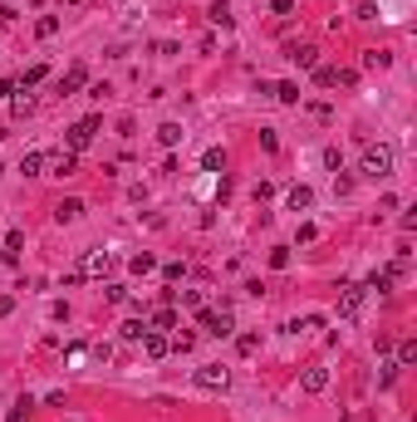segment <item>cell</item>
<instances>
[{
	"label": "cell",
	"instance_id": "6da1fadb",
	"mask_svg": "<svg viewBox=\"0 0 417 422\" xmlns=\"http://www.w3.org/2000/svg\"><path fill=\"white\" fill-rule=\"evenodd\" d=\"M393 167H398V152H393L388 143H369V147H363V157H358V172L369 177V182H388Z\"/></svg>",
	"mask_w": 417,
	"mask_h": 422
},
{
	"label": "cell",
	"instance_id": "7a4b0ae2",
	"mask_svg": "<svg viewBox=\"0 0 417 422\" xmlns=\"http://www.w3.org/2000/svg\"><path fill=\"white\" fill-rule=\"evenodd\" d=\"M196 324H201V334H212V339H231L236 334V320H231V309L221 304V309H196Z\"/></svg>",
	"mask_w": 417,
	"mask_h": 422
},
{
	"label": "cell",
	"instance_id": "3957f363",
	"mask_svg": "<svg viewBox=\"0 0 417 422\" xmlns=\"http://www.w3.org/2000/svg\"><path fill=\"white\" fill-rule=\"evenodd\" d=\"M98 128H103V118H98V113H89V118L69 123V128H64V147H69V152H84V147L93 143V133H98Z\"/></svg>",
	"mask_w": 417,
	"mask_h": 422
},
{
	"label": "cell",
	"instance_id": "277c9868",
	"mask_svg": "<svg viewBox=\"0 0 417 422\" xmlns=\"http://www.w3.org/2000/svg\"><path fill=\"white\" fill-rule=\"evenodd\" d=\"M192 383L206 388V393H221V388L231 383V368H226V363H201L196 374H192Z\"/></svg>",
	"mask_w": 417,
	"mask_h": 422
},
{
	"label": "cell",
	"instance_id": "5b68a950",
	"mask_svg": "<svg viewBox=\"0 0 417 422\" xmlns=\"http://www.w3.org/2000/svg\"><path fill=\"white\" fill-rule=\"evenodd\" d=\"M398 280H402V260H393V266L373 270L369 280H363V290H369V295H393V290H398Z\"/></svg>",
	"mask_w": 417,
	"mask_h": 422
},
{
	"label": "cell",
	"instance_id": "8992f818",
	"mask_svg": "<svg viewBox=\"0 0 417 422\" xmlns=\"http://www.w3.org/2000/svg\"><path fill=\"white\" fill-rule=\"evenodd\" d=\"M363 300H369V290H363V285H344V295H339V320H358V314H363Z\"/></svg>",
	"mask_w": 417,
	"mask_h": 422
},
{
	"label": "cell",
	"instance_id": "52a82bcc",
	"mask_svg": "<svg viewBox=\"0 0 417 422\" xmlns=\"http://www.w3.org/2000/svg\"><path fill=\"white\" fill-rule=\"evenodd\" d=\"M79 89H89V69H84V64H69V69L59 74V84H55V93H64V98H74Z\"/></svg>",
	"mask_w": 417,
	"mask_h": 422
},
{
	"label": "cell",
	"instance_id": "ba28073f",
	"mask_svg": "<svg viewBox=\"0 0 417 422\" xmlns=\"http://www.w3.org/2000/svg\"><path fill=\"white\" fill-rule=\"evenodd\" d=\"M324 388H329V368H319V363H315V368H299V393L319 398Z\"/></svg>",
	"mask_w": 417,
	"mask_h": 422
},
{
	"label": "cell",
	"instance_id": "9c48e42d",
	"mask_svg": "<svg viewBox=\"0 0 417 422\" xmlns=\"http://www.w3.org/2000/svg\"><path fill=\"white\" fill-rule=\"evenodd\" d=\"M44 167H49V177H74L79 172V152H55V157H44Z\"/></svg>",
	"mask_w": 417,
	"mask_h": 422
},
{
	"label": "cell",
	"instance_id": "30bf717a",
	"mask_svg": "<svg viewBox=\"0 0 417 422\" xmlns=\"http://www.w3.org/2000/svg\"><path fill=\"white\" fill-rule=\"evenodd\" d=\"M84 211H89V206H84V196H59V201H55V221H59V226H69V221H79V217H84Z\"/></svg>",
	"mask_w": 417,
	"mask_h": 422
},
{
	"label": "cell",
	"instance_id": "8fae6325",
	"mask_svg": "<svg viewBox=\"0 0 417 422\" xmlns=\"http://www.w3.org/2000/svg\"><path fill=\"white\" fill-rule=\"evenodd\" d=\"M285 59H290L295 69H315V64H319V44H290Z\"/></svg>",
	"mask_w": 417,
	"mask_h": 422
},
{
	"label": "cell",
	"instance_id": "7c38bea8",
	"mask_svg": "<svg viewBox=\"0 0 417 422\" xmlns=\"http://www.w3.org/2000/svg\"><path fill=\"white\" fill-rule=\"evenodd\" d=\"M142 354H147L152 363H158V358H167V354H172L167 334H158V329H147V334H142Z\"/></svg>",
	"mask_w": 417,
	"mask_h": 422
},
{
	"label": "cell",
	"instance_id": "4fadbf2b",
	"mask_svg": "<svg viewBox=\"0 0 417 422\" xmlns=\"http://www.w3.org/2000/svg\"><path fill=\"white\" fill-rule=\"evenodd\" d=\"M79 270H84V275H109V270H113V255H109V250H89Z\"/></svg>",
	"mask_w": 417,
	"mask_h": 422
},
{
	"label": "cell",
	"instance_id": "5bb4252c",
	"mask_svg": "<svg viewBox=\"0 0 417 422\" xmlns=\"http://www.w3.org/2000/svg\"><path fill=\"white\" fill-rule=\"evenodd\" d=\"M20 250H25V231H6V250H0V260H6V266H20Z\"/></svg>",
	"mask_w": 417,
	"mask_h": 422
},
{
	"label": "cell",
	"instance_id": "9a60e30c",
	"mask_svg": "<svg viewBox=\"0 0 417 422\" xmlns=\"http://www.w3.org/2000/svg\"><path fill=\"white\" fill-rule=\"evenodd\" d=\"M270 98L285 103V109H299V84H295V79H280V84L270 89Z\"/></svg>",
	"mask_w": 417,
	"mask_h": 422
},
{
	"label": "cell",
	"instance_id": "2e32d148",
	"mask_svg": "<svg viewBox=\"0 0 417 422\" xmlns=\"http://www.w3.org/2000/svg\"><path fill=\"white\" fill-rule=\"evenodd\" d=\"M285 206H290V211H309V206H315V192H309L304 182H295V187L285 192Z\"/></svg>",
	"mask_w": 417,
	"mask_h": 422
},
{
	"label": "cell",
	"instance_id": "e0dca14e",
	"mask_svg": "<svg viewBox=\"0 0 417 422\" xmlns=\"http://www.w3.org/2000/svg\"><path fill=\"white\" fill-rule=\"evenodd\" d=\"M206 20H212V25H221V30H231V25H236V15H231V0H212V6H206Z\"/></svg>",
	"mask_w": 417,
	"mask_h": 422
},
{
	"label": "cell",
	"instance_id": "ac0fdd59",
	"mask_svg": "<svg viewBox=\"0 0 417 422\" xmlns=\"http://www.w3.org/2000/svg\"><path fill=\"white\" fill-rule=\"evenodd\" d=\"M147 329H158V334H172V329H177V309L167 304V309H158V314H147Z\"/></svg>",
	"mask_w": 417,
	"mask_h": 422
},
{
	"label": "cell",
	"instance_id": "d6986e66",
	"mask_svg": "<svg viewBox=\"0 0 417 422\" xmlns=\"http://www.w3.org/2000/svg\"><path fill=\"white\" fill-rule=\"evenodd\" d=\"M128 270H133V275H152V270H158V255H152V250H138V255L128 260Z\"/></svg>",
	"mask_w": 417,
	"mask_h": 422
},
{
	"label": "cell",
	"instance_id": "ffe728a7",
	"mask_svg": "<svg viewBox=\"0 0 417 422\" xmlns=\"http://www.w3.org/2000/svg\"><path fill=\"white\" fill-rule=\"evenodd\" d=\"M49 79V64H30L20 79H15V89H35V84H44Z\"/></svg>",
	"mask_w": 417,
	"mask_h": 422
},
{
	"label": "cell",
	"instance_id": "44dd1931",
	"mask_svg": "<svg viewBox=\"0 0 417 422\" xmlns=\"http://www.w3.org/2000/svg\"><path fill=\"white\" fill-rule=\"evenodd\" d=\"M201 167L206 172H226V147H206L201 152Z\"/></svg>",
	"mask_w": 417,
	"mask_h": 422
},
{
	"label": "cell",
	"instance_id": "7402d4cb",
	"mask_svg": "<svg viewBox=\"0 0 417 422\" xmlns=\"http://www.w3.org/2000/svg\"><path fill=\"white\" fill-rule=\"evenodd\" d=\"M182 138H187V133H182V123H163V128H158V143H163L167 152H172V147H177Z\"/></svg>",
	"mask_w": 417,
	"mask_h": 422
},
{
	"label": "cell",
	"instance_id": "603a6c76",
	"mask_svg": "<svg viewBox=\"0 0 417 422\" xmlns=\"http://www.w3.org/2000/svg\"><path fill=\"white\" fill-rule=\"evenodd\" d=\"M167 344H172V354H192V349H196V334H192V329H172Z\"/></svg>",
	"mask_w": 417,
	"mask_h": 422
},
{
	"label": "cell",
	"instance_id": "cb8c5ba5",
	"mask_svg": "<svg viewBox=\"0 0 417 422\" xmlns=\"http://www.w3.org/2000/svg\"><path fill=\"white\" fill-rule=\"evenodd\" d=\"M30 412H35V398L25 393V398H15V407L6 412V422H30Z\"/></svg>",
	"mask_w": 417,
	"mask_h": 422
},
{
	"label": "cell",
	"instance_id": "d4e9b609",
	"mask_svg": "<svg viewBox=\"0 0 417 422\" xmlns=\"http://www.w3.org/2000/svg\"><path fill=\"white\" fill-rule=\"evenodd\" d=\"M20 172L25 177H44V152H25L20 157Z\"/></svg>",
	"mask_w": 417,
	"mask_h": 422
},
{
	"label": "cell",
	"instance_id": "484cf974",
	"mask_svg": "<svg viewBox=\"0 0 417 422\" xmlns=\"http://www.w3.org/2000/svg\"><path fill=\"white\" fill-rule=\"evenodd\" d=\"M388 64H393L388 49H363V69H388Z\"/></svg>",
	"mask_w": 417,
	"mask_h": 422
},
{
	"label": "cell",
	"instance_id": "4316f807",
	"mask_svg": "<svg viewBox=\"0 0 417 422\" xmlns=\"http://www.w3.org/2000/svg\"><path fill=\"white\" fill-rule=\"evenodd\" d=\"M393 363H398V368H412V363H417V339H402V344H398V358H393Z\"/></svg>",
	"mask_w": 417,
	"mask_h": 422
},
{
	"label": "cell",
	"instance_id": "83f0119b",
	"mask_svg": "<svg viewBox=\"0 0 417 422\" xmlns=\"http://www.w3.org/2000/svg\"><path fill=\"white\" fill-rule=\"evenodd\" d=\"M35 35H39V39H55V35H59V15H39V20H35Z\"/></svg>",
	"mask_w": 417,
	"mask_h": 422
},
{
	"label": "cell",
	"instance_id": "f1b7e54d",
	"mask_svg": "<svg viewBox=\"0 0 417 422\" xmlns=\"http://www.w3.org/2000/svg\"><path fill=\"white\" fill-rule=\"evenodd\" d=\"M10 109H15V118H30V113H35V98H30V89H20V93L10 98Z\"/></svg>",
	"mask_w": 417,
	"mask_h": 422
},
{
	"label": "cell",
	"instance_id": "f546056e",
	"mask_svg": "<svg viewBox=\"0 0 417 422\" xmlns=\"http://www.w3.org/2000/svg\"><path fill=\"white\" fill-rule=\"evenodd\" d=\"M103 300H109V304H128V285L123 280H109V285H103Z\"/></svg>",
	"mask_w": 417,
	"mask_h": 422
},
{
	"label": "cell",
	"instance_id": "4dcf8cb0",
	"mask_svg": "<svg viewBox=\"0 0 417 422\" xmlns=\"http://www.w3.org/2000/svg\"><path fill=\"white\" fill-rule=\"evenodd\" d=\"M142 334H147V320H128L123 324V344H142Z\"/></svg>",
	"mask_w": 417,
	"mask_h": 422
},
{
	"label": "cell",
	"instance_id": "1f68e13d",
	"mask_svg": "<svg viewBox=\"0 0 417 422\" xmlns=\"http://www.w3.org/2000/svg\"><path fill=\"white\" fill-rule=\"evenodd\" d=\"M172 304H182V309H201V295H196V290H172Z\"/></svg>",
	"mask_w": 417,
	"mask_h": 422
},
{
	"label": "cell",
	"instance_id": "d6a6232c",
	"mask_svg": "<svg viewBox=\"0 0 417 422\" xmlns=\"http://www.w3.org/2000/svg\"><path fill=\"white\" fill-rule=\"evenodd\" d=\"M290 260H295L290 246H275V250H270V270H290Z\"/></svg>",
	"mask_w": 417,
	"mask_h": 422
},
{
	"label": "cell",
	"instance_id": "836d02e7",
	"mask_svg": "<svg viewBox=\"0 0 417 422\" xmlns=\"http://www.w3.org/2000/svg\"><path fill=\"white\" fill-rule=\"evenodd\" d=\"M378 368H383V374H378V388H393V383H398V374H402L398 363H378Z\"/></svg>",
	"mask_w": 417,
	"mask_h": 422
},
{
	"label": "cell",
	"instance_id": "e575fe53",
	"mask_svg": "<svg viewBox=\"0 0 417 422\" xmlns=\"http://www.w3.org/2000/svg\"><path fill=\"white\" fill-rule=\"evenodd\" d=\"M182 275H187V266H182V260H167V266H163V280H167V285H177Z\"/></svg>",
	"mask_w": 417,
	"mask_h": 422
},
{
	"label": "cell",
	"instance_id": "d590c367",
	"mask_svg": "<svg viewBox=\"0 0 417 422\" xmlns=\"http://www.w3.org/2000/svg\"><path fill=\"white\" fill-rule=\"evenodd\" d=\"M152 55H163V59H172V55H182V44H177V39H158V44H152Z\"/></svg>",
	"mask_w": 417,
	"mask_h": 422
},
{
	"label": "cell",
	"instance_id": "8d00e7d4",
	"mask_svg": "<svg viewBox=\"0 0 417 422\" xmlns=\"http://www.w3.org/2000/svg\"><path fill=\"white\" fill-rule=\"evenodd\" d=\"M358 84V69H334V89H353Z\"/></svg>",
	"mask_w": 417,
	"mask_h": 422
},
{
	"label": "cell",
	"instance_id": "74e56055",
	"mask_svg": "<svg viewBox=\"0 0 417 422\" xmlns=\"http://www.w3.org/2000/svg\"><path fill=\"white\" fill-rule=\"evenodd\" d=\"M260 147H266V152H280V133H275V128H260Z\"/></svg>",
	"mask_w": 417,
	"mask_h": 422
},
{
	"label": "cell",
	"instance_id": "f35d334b",
	"mask_svg": "<svg viewBox=\"0 0 417 422\" xmlns=\"http://www.w3.org/2000/svg\"><path fill=\"white\" fill-rule=\"evenodd\" d=\"M324 167H329V172H344V152H339V147H324Z\"/></svg>",
	"mask_w": 417,
	"mask_h": 422
},
{
	"label": "cell",
	"instance_id": "ab89813d",
	"mask_svg": "<svg viewBox=\"0 0 417 422\" xmlns=\"http://www.w3.org/2000/svg\"><path fill=\"white\" fill-rule=\"evenodd\" d=\"M315 84H319V89H334V69H329V64H315Z\"/></svg>",
	"mask_w": 417,
	"mask_h": 422
},
{
	"label": "cell",
	"instance_id": "60d3db41",
	"mask_svg": "<svg viewBox=\"0 0 417 422\" xmlns=\"http://www.w3.org/2000/svg\"><path fill=\"white\" fill-rule=\"evenodd\" d=\"M236 349H241V354H245V358H250V354H255V349H260V334H241V339H236Z\"/></svg>",
	"mask_w": 417,
	"mask_h": 422
},
{
	"label": "cell",
	"instance_id": "b9f144b4",
	"mask_svg": "<svg viewBox=\"0 0 417 422\" xmlns=\"http://www.w3.org/2000/svg\"><path fill=\"white\" fill-rule=\"evenodd\" d=\"M315 236H319V226H315V221H304V226L295 231V241H299V246H309V241H315Z\"/></svg>",
	"mask_w": 417,
	"mask_h": 422
},
{
	"label": "cell",
	"instance_id": "7bdbcfd3",
	"mask_svg": "<svg viewBox=\"0 0 417 422\" xmlns=\"http://www.w3.org/2000/svg\"><path fill=\"white\" fill-rule=\"evenodd\" d=\"M15 20H20V10H15V6H0V30H10Z\"/></svg>",
	"mask_w": 417,
	"mask_h": 422
},
{
	"label": "cell",
	"instance_id": "ee69618b",
	"mask_svg": "<svg viewBox=\"0 0 417 422\" xmlns=\"http://www.w3.org/2000/svg\"><path fill=\"white\" fill-rule=\"evenodd\" d=\"M250 192H255V201H270V196H275V182H255Z\"/></svg>",
	"mask_w": 417,
	"mask_h": 422
},
{
	"label": "cell",
	"instance_id": "f6af8a7d",
	"mask_svg": "<svg viewBox=\"0 0 417 422\" xmlns=\"http://www.w3.org/2000/svg\"><path fill=\"white\" fill-rule=\"evenodd\" d=\"M270 10H275V15H290V10H295V0H270Z\"/></svg>",
	"mask_w": 417,
	"mask_h": 422
},
{
	"label": "cell",
	"instance_id": "bcb514c9",
	"mask_svg": "<svg viewBox=\"0 0 417 422\" xmlns=\"http://www.w3.org/2000/svg\"><path fill=\"white\" fill-rule=\"evenodd\" d=\"M20 89H15V79H0V98H15Z\"/></svg>",
	"mask_w": 417,
	"mask_h": 422
},
{
	"label": "cell",
	"instance_id": "7dc6e473",
	"mask_svg": "<svg viewBox=\"0 0 417 422\" xmlns=\"http://www.w3.org/2000/svg\"><path fill=\"white\" fill-rule=\"evenodd\" d=\"M10 309H15V300H10V295H0V320H6Z\"/></svg>",
	"mask_w": 417,
	"mask_h": 422
},
{
	"label": "cell",
	"instance_id": "c3c4849f",
	"mask_svg": "<svg viewBox=\"0 0 417 422\" xmlns=\"http://www.w3.org/2000/svg\"><path fill=\"white\" fill-rule=\"evenodd\" d=\"M59 6H79V0H59Z\"/></svg>",
	"mask_w": 417,
	"mask_h": 422
},
{
	"label": "cell",
	"instance_id": "681fc988",
	"mask_svg": "<svg viewBox=\"0 0 417 422\" xmlns=\"http://www.w3.org/2000/svg\"><path fill=\"white\" fill-rule=\"evenodd\" d=\"M30 6H44V0H30Z\"/></svg>",
	"mask_w": 417,
	"mask_h": 422
},
{
	"label": "cell",
	"instance_id": "f907efd6",
	"mask_svg": "<svg viewBox=\"0 0 417 422\" xmlns=\"http://www.w3.org/2000/svg\"><path fill=\"white\" fill-rule=\"evenodd\" d=\"M0 138H6V128H0Z\"/></svg>",
	"mask_w": 417,
	"mask_h": 422
},
{
	"label": "cell",
	"instance_id": "816d5d0a",
	"mask_svg": "<svg viewBox=\"0 0 417 422\" xmlns=\"http://www.w3.org/2000/svg\"><path fill=\"white\" fill-rule=\"evenodd\" d=\"M0 177H6V167H0Z\"/></svg>",
	"mask_w": 417,
	"mask_h": 422
}]
</instances>
